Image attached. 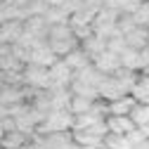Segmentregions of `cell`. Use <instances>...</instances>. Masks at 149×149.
I'll return each mask as SVG.
<instances>
[{
    "instance_id": "6da1fadb",
    "label": "cell",
    "mask_w": 149,
    "mask_h": 149,
    "mask_svg": "<svg viewBox=\"0 0 149 149\" xmlns=\"http://www.w3.org/2000/svg\"><path fill=\"white\" fill-rule=\"evenodd\" d=\"M73 128V111L71 109H50L36 133H64Z\"/></svg>"
},
{
    "instance_id": "7a4b0ae2",
    "label": "cell",
    "mask_w": 149,
    "mask_h": 149,
    "mask_svg": "<svg viewBox=\"0 0 149 149\" xmlns=\"http://www.w3.org/2000/svg\"><path fill=\"white\" fill-rule=\"evenodd\" d=\"M109 133L107 121L90 125V128H71V140L81 144V147H95V144H104V135Z\"/></svg>"
},
{
    "instance_id": "3957f363",
    "label": "cell",
    "mask_w": 149,
    "mask_h": 149,
    "mask_svg": "<svg viewBox=\"0 0 149 149\" xmlns=\"http://www.w3.org/2000/svg\"><path fill=\"white\" fill-rule=\"evenodd\" d=\"M24 85H31L36 90H50L52 88V76H50V66L40 64H26L24 66Z\"/></svg>"
},
{
    "instance_id": "277c9868",
    "label": "cell",
    "mask_w": 149,
    "mask_h": 149,
    "mask_svg": "<svg viewBox=\"0 0 149 149\" xmlns=\"http://www.w3.org/2000/svg\"><path fill=\"white\" fill-rule=\"evenodd\" d=\"M97 90H100V97L107 100V102L118 100V97H123V95H130V90H128V88L114 76V73H104V78L100 81Z\"/></svg>"
},
{
    "instance_id": "5b68a950",
    "label": "cell",
    "mask_w": 149,
    "mask_h": 149,
    "mask_svg": "<svg viewBox=\"0 0 149 149\" xmlns=\"http://www.w3.org/2000/svg\"><path fill=\"white\" fill-rule=\"evenodd\" d=\"M59 57L54 54V50L50 47V43H47V38H43V40H38L31 50H29V62L31 64H40V66H52L54 62H57Z\"/></svg>"
},
{
    "instance_id": "8992f818",
    "label": "cell",
    "mask_w": 149,
    "mask_h": 149,
    "mask_svg": "<svg viewBox=\"0 0 149 149\" xmlns=\"http://www.w3.org/2000/svg\"><path fill=\"white\" fill-rule=\"evenodd\" d=\"M92 64H95L102 73H114V71H118V69L123 66L121 54L114 52L111 47H107V50H102L100 54H95V57H92Z\"/></svg>"
},
{
    "instance_id": "52a82bcc",
    "label": "cell",
    "mask_w": 149,
    "mask_h": 149,
    "mask_svg": "<svg viewBox=\"0 0 149 149\" xmlns=\"http://www.w3.org/2000/svg\"><path fill=\"white\" fill-rule=\"evenodd\" d=\"M50 76H52V88H71V81H73V69L59 57L50 66Z\"/></svg>"
},
{
    "instance_id": "ba28073f",
    "label": "cell",
    "mask_w": 149,
    "mask_h": 149,
    "mask_svg": "<svg viewBox=\"0 0 149 149\" xmlns=\"http://www.w3.org/2000/svg\"><path fill=\"white\" fill-rule=\"evenodd\" d=\"M107 128H109V133L130 135V133L137 128V123L133 121L130 114H109V116H107Z\"/></svg>"
},
{
    "instance_id": "9c48e42d",
    "label": "cell",
    "mask_w": 149,
    "mask_h": 149,
    "mask_svg": "<svg viewBox=\"0 0 149 149\" xmlns=\"http://www.w3.org/2000/svg\"><path fill=\"white\" fill-rule=\"evenodd\" d=\"M125 43H128V47H135V50H144L147 45H149V26H140V24H135L133 29H130L125 36Z\"/></svg>"
},
{
    "instance_id": "30bf717a",
    "label": "cell",
    "mask_w": 149,
    "mask_h": 149,
    "mask_svg": "<svg viewBox=\"0 0 149 149\" xmlns=\"http://www.w3.org/2000/svg\"><path fill=\"white\" fill-rule=\"evenodd\" d=\"M29 140H31V135H26L24 130H19V128H12V130H5V133H3V137H0V147H3V149H22Z\"/></svg>"
},
{
    "instance_id": "8fae6325",
    "label": "cell",
    "mask_w": 149,
    "mask_h": 149,
    "mask_svg": "<svg viewBox=\"0 0 149 149\" xmlns=\"http://www.w3.org/2000/svg\"><path fill=\"white\" fill-rule=\"evenodd\" d=\"M24 31V22L22 19H7V22H0V40L3 43H17V38L22 36Z\"/></svg>"
},
{
    "instance_id": "7c38bea8",
    "label": "cell",
    "mask_w": 149,
    "mask_h": 149,
    "mask_svg": "<svg viewBox=\"0 0 149 149\" xmlns=\"http://www.w3.org/2000/svg\"><path fill=\"white\" fill-rule=\"evenodd\" d=\"M24 29L31 31L33 36H38V38H47V31H50V24L43 14H29L24 19Z\"/></svg>"
},
{
    "instance_id": "4fadbf2b",
    "label": "cell",
    "mask_w": 149,
    "mask_h": 149,
    "mask_svg": "<svg viewBox=\"0 0 149 149\" xmlns=\"http://www.w3.org/2000/svg\"><path fill=\"white\" fill-rule=\"evenodd\" d=\"M107 45H109V38H104V36H100V33H90L88 38L81 40V47L90 54V57H95V54H100L102 50H107Z\"/></svg>"
},
{
    "instance_id": "5bb4252c",
    "label": "cell",
    "mask_w": 149,
    "mask_h": 149,
    "mask_svg": "<svg viewBox=\"0 0 149 149\" xmlns=\"http://www.w3.org/2000/svg\"><path fill=\"white\" fill-rule=\"evenodd\" d=\"M62 59H64V62H66V64H69L73 71H78V69H83L85 64H90V62H92V57H90V54H88V52H85L81 45H78V47H73L69 54H64Z\"/></svg>"
},
{
    "instance_id": "9a60e30c",
    "label": "cell",
    "mask_w": 149,
    "mask_h": 149,
    "mask_svg": "<svg viewBox=\"0 0 149 149\" xmlns=\"http://www.w3.org/2000/svg\"><path fill=\"white\" fill-rule=\"evenodd\" d=\"M130 95H133L137 102H149V71H140L137 73V81L130 90Z\"/></svg>"
},
{
    "instance_id": "2e32d148",
    "label": "cell",
    "mask_w": 149,
    "mask_h": 149,
    "mask_svg": "<svg viewBox=\"0 0 149 149\" xmlns=\"http://www.w3.org/2000/svg\"><path fill=\"white\" fill-rule=\"evenodd\" d=\"M121 62L125 69H133V71H142L144 62H142V50H135V47H125L121 52Z\"/></svg>"
},
{
    "instance_id": "e0dca14e",
    "label": "cell",
    "mask_w": 149,
    "mask_h": 149,
    "mask_svg": "<svg viewBox=\"0 0 149 149\" xmlns=\"http://www.w3.org/2000/svg\"><path fill=\"white\" fill-rule=\"evenodd\" d=\"M135 104H137V100H135L133 95H123V97H118V100H111V102H107V107H109V114H130Z\"/></svg>"
},
{
    "instance_id": "ac0fdd59",
    "label": "cell",
    "mask_w": 149,
    "mask_h": 149,
    "mask_svg": "<svg viewBox=\"0 0 149 149\" xmlns=\"http://www.w3.org/2000/svg\"><path fill=\"white\" fill-rule=\"evenodd\" d=\"M104 147H107V149H133V142H130V135L107 133V135H104Z\"/></svg>"
},
{
    "instance_id": "d6986e66",
    "label": "cell",
    "mask_w": 149,
    "mask_h": 149,
    "mask_svg": "<svg viewBox=\"0 0 149 149\" xmlns=\"http://www.w3.org/2000/svg\"><path fill=\"white\" fill-rule=\"evenodd\" d=\"M97 100H100V97H97ZM97 100H95V97H85V95H73V92H71L69 109L73 111V114H83V111H90L92 107H95Z\"/></svg>"
},
{
    "instance_id": "ffe728a7",
    "label": "cell",
    "mask_w": 149,
    "mask_h": 149,
    "mask_svg": "<svg viewBox=\"0 0 149 149\" xmlns=\"http://www.w3.org/2000/svg\"><path fill=\"white\" fill-rule=\"evenodd\" d=\"M43 17L47 19V24H69V17H71V14H69L62 5H50Z\"/></svg>"
},
{
    "instance_id": "44dd1931",
    "label": "cell",
    "mask_w": 149,
    "mask_h": 149,
    "mask_svg": "<svg viewBox=\"0 0 149 149\" xmlns=\"http://www.w3.org/2000/svg\"><path fill=\"white\" fill-rule=\"evenodd\" d=\"M133 19L140 26H149V0H142V5L133 12Z\"/></svg>"
},
{
    "instance_id": "7402d4cb",
    "label": "cell",
    "mask_w": 149,
    "mask_h": 149,
    "mask_svg": "<svg viewBox=\"0 0 149 149\" xmlns=\"http://www.w3.org/2000/svg\"><path fill=\"white\" fill-rule=\"evenodd\" d=\"M45 3H47V5H62L64 0H45Z\"/></svg>"
},
{
    "instance_id": "603a6c76",
    "label": "cell",
    "mask_w": 149,
    "mask_h": 149,
    "mask_svg": "<svg viewBox=\"0 0 149 149\" xmlns=\"http://www.w3.org/2000/svg\"><path fill=\"white\" fill-rule=\"evenodd\" d=\"M3 5H5V0H0V7H3Z\"/></svg>"
}]
</instances>
